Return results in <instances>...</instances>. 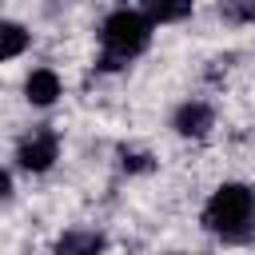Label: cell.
I'll return each instance as SVG.
<instances>
[{"mask_svg": "<svg viewBox=\"0 0 255 255\" xmlns=\"http://www.w3.org/2000/svg\"><path fill=\"white\" fill-rule=\"evenodd\" d=\"M155 40V24L143 8H112L100 24V72H124Z\"/></svg>", "mask_w": 255, "mask_h": 255, "instance_id": "obj_2", "label": "cell"}, {"mask_svg": "<svg viewBox=\"0 0 255 255\" xmlns=\"http://www.w3.org/2000/svg\"><path fill=\"white\" fill-rule=\"evenodd\" d=\"M215 16L231 28H255V0H219Z\"/></svg>", "mask_w": 255, "mask_h": 255, "instance_id": "obj_9", "label": "cell"}, {"mask_svg": "<svg viewBox=\"0 0 255 255\" xmlns=\"http://www.w3.org/2000/svg\"><path fill=\"white\" fill-rule=\"evenodd\" d=\"M104 247H108V235L96 227H72L64 235H56V243H52L56 255H96Z\"/></svg>", "mask_w": 255, "mask_h": 255, "instance_id": "obj_6", "label": "cell"}, {"mask_svg": "<svg viewBox=\"0 0 255 255\" xmlns=\"http://www.w3.org/2000/svg\"><path fill=\"white\" fill-rule=\"evenodd\" d=\"M60 163V131L56 128H32L16 143V167L24 175H48Z\"/></svg>", "mask_w": 255, "mask_h": 255, "instance_id": "obj_3", "label": "cell"}, {"mask_svg": "<svg viewBox=\"0 0 255 255\" xmlns=\"http://www.w3.org/2000/svg\"><path fill=\"white\" fill-rule=\"evenodd\" d=\"M28 48H32V32H28V24L0 16V64H8V60H20Z\"/></svg>", "mask_w": 255, "mask_h": 255, "instance_id": "obj_7", "label": "cell"}, {"mask_svg": "<svg viewBox=\"0 0 255 255\" xmlns=\"http://www.w3.org/2000/svg\"><path fill=\"white\" fill-rule=\"evenodd\" d=\"M167 128L179 139H207L215 131V108L207 100H179L167 116Z\"/></svg>", "mask_w": 255, "mask_h": 255, "instance_id": "obj_4", "label": "cell"}, {"mask_svg": "<svg viewBox=\"0 0 255 255\" xmlns=\"http://www.w3.org/2000/svg\"><path fill=\"white\" fill-rule=\"evenodd\" d=\"M159 167V159L147 147H120V171L124 175H151Z\"/></svg>", "mask_w": 255, "mask_h": 255, "instance_id": "obj_10", "label": "cell"}, {"mask_svg": "<svg viewBox=\"0 0 255 255\" xmlns=\"http://www.w3.org/2000/svg\"><path fill=\"white\" fill-rule=\"evenodd\" d=\"M199 223L207 235H215L219 243H231V247H243L255 239V187L243 183V179H227L219 183L203 211H199Z\"/></svg>", "mask_w": 255, "mask_h": 255, "instance_id": "obj_1", "label": "cell"}, {"mask_svg": "<svg viewBox=\"0 0 255 255\" xmlns=\"http://www.w3.org/2000/svg\"><path fill=\"white\" fill-rule=\"evenodd\" d=\"M139 8L151 16V24H183L195 12V0H139Z\"/></svg>", "mask_w": 255, "mask_h": 255, "instance_id": "obj_8", "label": "cell"}, {"mask_svg": "<svg viewBox=\"0 0 255 255\" xmlns=\"http://www.w3.org/2000/svg\"><path fill=\"white\" fill-rule=\"evenodd\" d=\"M60 96H64V80H60L56 68L40 64V68H32V72L24 76V104H28V108L48 112V108L60 104Z\"/></svg>", "mask_w": 255, "mask_h": 255, "instance_id": "obj_5", "label": "cell"}, {"mask_svg": "<svg viewBox=\"0 0 255 255\" xmlns=\"http://www.w3.org/2000/svg\"><path fill=\"white\" fill-rule=\"evenodd\" d=\"M12 191H16V187H12V171H4V167H0V203H4V199H12Z\"/></svg>", "mask_w": 255, "mask_h": 255, "instance_id": "obj_11", "label": "cell"}]
</instances>
